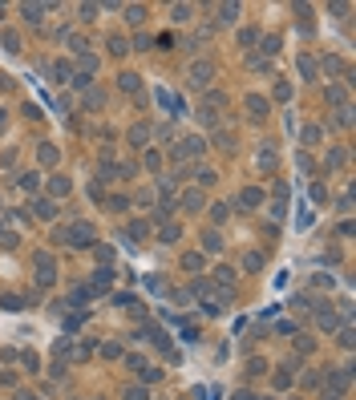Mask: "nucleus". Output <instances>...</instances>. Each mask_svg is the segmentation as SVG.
<instances>
[{"instance_id": "obj_18", "label": "nucleus", "mask_w": 356, "mask_h": 400, "mask_svg": "<svg viewBox=\"0 0 356 400\" xmlns=\"http://www.w3.org/2000/svg\"><path fill=\"white\" fill-rule=\"evenodd\" d=\"M101 101H106V93L89 85V89H85V105H89V110H101Z\"/></svg>"}, {"instance_id": "obj_6", "label": "nucleus", "mask_w": 356, "mask_h": 400, "mask_svg": "<svg viewBox=\"0 0 356 400\" xmlns=\"http://www.w3.org/2000/svg\"><path fill=\"white\" fill-rule=\"evenodd\" d=\"M348 384H352V368H340V372H332V376H328V388H332L336 396H340ZM328 388H324V392H328Z\"/></svg>"}, {"instance_id": "obj_63", "label": "nucleus", "mask_w": 356, "mask_h": 400, "mask_svg": "<svg viewBox=\"0 0 356 400\" xmlns=\"http://www.w3.org/2000/svg\"><path fill=\"white\" fill-rule=\"evenodd\" d=\"M0 129H4V110H0Z\"/></svg>"}, {"instance_id": "obj_56", "label": "nucleus", "mask_w": 356, "mask_h": 400, "mask_svg": "<svg viewBox=\"0 0 356 400\" xmlns=\"http://www.w3.org/2000/svg\"><path fill=\"white\" fill-rule=\"evenodd\" d=\"M275 49H279V37H267V41H263V53H267V57H271V53H275Z\"/></svg>"}, {"instance_id": "obj_38", "label": "nucleus", "mask_w": 356, "mask_h": 400, "mask_svg": "<svg viewBox=\"0 0 356 400\" xmlns=\"http://www.w3.org/2000/svg\"><path fill=\"white\" fill-rule=\"evenodd\" d=\"M239 16V4H219V20H235Z\"/></svg>"}, {"instance_id": "obj_12", "label": "nucleus", "mask_w": 356, "mask_h": 400, "mask_svg": "<svg viewBox=\"0 0 356 400\" xmlns=\"http://www.w3.org/2000/svg\"><path fill=\"white\" fill-rule=\"evenodd\" d=\"M211 142H215L219 150H231V146H235V138H231V129H223V125H219V129L211 134Z\"/></svg>"}, {"instance_id": "obj_40", "label": "nucleus", "mask_w": 356, "mask_h": 400, "mask_svg": "<svg viewBox=\"0 0 356 400\" xmlns=\"http://www.w3.org/2000/svg\"><path fill=\"white\" fill-rule=\"evenodd\" d=\"M93 69H97V57H93V53H81V73H85V77H89V73H93Z\"/></svg>"}, {"instance_id": "obj_1", "label": "nucleus", "mask_w": 356, "mask_h": 400, "mask_svg": "<svg viewBox=\"0 0 356 400\" xmlns=\"http://www.w3.org/2000/svg\"><path fill=\"white\" fill-rule=\"evenodd\" d=\"M33 271H37L41 287H49L53 279H57V263H53V255H49V251H37V259H33Z\"/></svg>"}, {"instance_id": "obj_42", "label": "nucleus", "mask_w": 356, "mask_h": 400, "mask_svg": "<svg viewBox=\"0 0 356 400\" xmlns=\"http://www.w3.org/2000/svg\"><path fill=\"white\" fill-rule=\"evenodd\" d=\"M296 348H299V356H308L316 343H312V336H296Z\"/></svg>"}, {"instance_id": "obj_33", "label": "nucleus", "mask_w": 356, "mask_h": 400, "mask_svg": "<svg viewBox=\"0 0 356 400\" xmlns=\"http://www.w3.org/2000/svg\"><path fill=\"white\" fill-rule=\"evenodd\" d=\"M65 41H69V53H85V37H77V33L69 37V33H65Z\"/></svg>"}, {"instance_id": "obj_19", "label": "nucleus", "mask_w": 356, "mask_h": 400, "mask_svg": "<svg viewBox=\"0 0 356 400\" xmlns=\"http://www.w3.org/2000/svg\"><path fill=\"white\" fill-rule=\"evenodd\" d=\"M37 158H41V166H57V146H41Z\"/></svg>"}, {"instance_id": "obj_54", "label": "nucleus", "mask_w": 356, "mask_h": 400, "mask_svg": "<svg viewBox=\"0 0 356 400\" xmlns=\"http://www.w3.org/2000/svg\"><path fill=\"white\" fill-rule=\"evenodd\" d=\"M146 230H150L146 223H134V227H130V238H146Z\"/></svg>"}, {"instance_id": "obj_41", "label": "nucleus", "mask_w": 356, "mask_h": 400, "mask_svg": "<svg viewBox=\"0 0 356 400\" xmlns=\"http://www.w3.org/2000/svg\"><path fill=\"white\" fill-rule=\"evenodd\" d=\"M125 400H150V396H146L142 384H130V388H125Z\"/></svg>"}, {"instance_id": "obj_39", "label": "nucleus", "mask_w": 356, "mask_h": 400, "mask_svg": "<svg viewBox=\"0 0 356 400\" xmlns=\"http://www.w3.org/2000/svg\"><path fill=\"white\" fill-rule=\"evenodd\" d=\"M299 73L312 81V77H316V61H312V57H299Z\"/></svg>"}, {"instance_id": "obj_36", "label": "nucleus", "mask_w": 356, "mask_h": 400, "mask_svg": "<svg viewBox=\"0 0 356 400\" xmlns=\"http://www.w3.org/2000/svg\"><path fill=\"white\" fill-rule=\"evenodd\" d=\"M243 267H247V271H259V267H263V255H259V251H251V255L243 259Z\"/></svg>"}, {"instance_id": "obj_2", "label": "nucleus", "mask_w": 356, "mask_h": 400, "mask_svg": "<svg viewBox=\"0 0 356 400\" xmlns=\"http://www.w3.org/2000/svg\"><path fill=\"white\" fill-rule=\"evenodd\" d=\"M65 234V243H73V247H89L93 243V227L89 223H73L69 230H61Z\"/></svg>"}, {"instance_id": "obj_8", "label": "nucleus", "mask_w": 356, "mask_h": 400, "mask_svg": "<svg viewBox=\"0 0 356 400\" xmlns=\"http://www.w3.org/2000/svg\"><path fill=\"white\" fill-rule=\"evenodd\" d=\"M243 105H247V114H251V117H263V114H267V101H263L259 93H247V101H243Z\"/></svg>"}, {"instance_id": "obj_23", "label": "nucleus", "mask_w": 356, "mask_h": 400, "mask_svg": "<svg viewBox=\"0 0 356 400\" xmlns=\"http://www.w3.org/2000/svg\"><path fill=\"white\" fill-rule=\"evenodd\" d=\"M215 279H219V287L227 291V287H235V271H231V267H219V271H215Z\"/></svg>"}, {"instance_id": "obj_4", "label": "nucleus", "mask_w": 356, "mask_h": 400, "mask_svg": "<svg viewBox=\"0 0 356 400\" xmlns=\"http://www.w3.org/2000/svg\"><path fill=\"white\" fill-rule=\"evenodd\" d=\"M316 324H320V332H336V328H340L336 307H332V303H320V307H316Z\"/></svg>"}, {"instance_id": "obj_50", "label": "nucleus", "mask_w": 356, "mask_h": 400, "mask_svg": "<svg viewBox=\"0 0 356 400\" xmlns=\"http://www.w3.org/2000/svg\"><path fill=\"white\" fill-rule=\"evenodd\" d=\"M284 215H288V202H271V219H275V223H279V219H284Z\"/></svg>"}, {"instance_id": "obj_15", "label": "nucleus", "mask_w": 356, "mask_h": 400, "mask_svg": "<svg viewBox=\"0 0 356 400\" xmlns=\"http://www.w3.org/2000/svg\"><path fill=\"white\" fill-rule=\"evenodd\" d=\"M182 206L186 210H202V190H186L182 194Z\"/></svg>"}, {"instance_id": "obj_3", "label": "nucleus", "mask_w": 356, "mask_h": 400, "mask_svg": "<svg viewBox=\"0 0 356 400\" xmlns=\"http://www.w3.org/2000/svg\"><path fill=\"white\" fill-rule=\"evenodd\" d=\"M211 77H215V65H211L207 57H202V61H194V65H190V85H194V89H202V85H211Z\"/></svg>"}, {"instance_id": "obj_57", "label": "nucleus", "mask_w": 356, "mask_h": 400, "mask_svg": "<svg viewBox=\"0 0 356 400\" xmlns=\"http://www.w3.org/2000/svg\"><path fill=\"white\" fill-rule=\"evenodd\" d=\"M125 364H130V368H138V372H142V368H150V364H146L142 356H125Z\"/></svg>"}, {"instance_id": "obj_29", "label": "nucleus", "mask_w": 356, "mask_h": 400, "mask_svg": "<svg viewBox=\"0 0 356 400\" xmlns=\"http://www.w3.org/2000/svg\"><path fill=\"white\" fill-rule=\"evenodd\" d=\"M4 49H8V53H20V37H16L12 29H4Z\"/></svg>"}, {"instance_id": "obj_9", "label": "nucleus", "mask_w": 356, "mask_h": 400, "mask_svg": "<svg viewBox=\"0 0 356 400\" xmlns=\"http://www.w3.org/2000/svg\"><path fill=\"white\" fill-rule=\"evenodd\" d=\"M110 283H114V271H110V267H97V275H93V291H110Z\"/></svg>"}, {"instance_id": "obj_11", "label": "nucleus", "mask_w": 356, "mask_h": 400, "mask_svg": "<svg viewBox=\"0 0 356 400\" xmlns=\"http://www.w3.org/2000/svg\"><path fill=\"white\" fill-rule=\"evenodd\" d=\"M146 138H150V125H146V121H138V125L130 129V146H146Z\"/></svg>"}, {"instance_id": "obj_31", "label": "nucleus", "mask_w": 356, "mask_h": 400, "mask_svg": "<svg viewBox=\"0 0 356 400\" xmlns=\"http://www.w3.org/2000/svg\"><path fill=\"white\" fill-rule=\"evenodd\" d=\"M81 319H85V311H69V315H65V332H77Z\"/></svg>"}, {"instance_id": "obj_24", "label": "nucleus", "mask_w": 356, "mask_h": 400, "mask_svg": "<svg viewBox=\"0 0 356 400\" xmlns=\"http://www.w3.org/2000/svg\"><path fill=\"white\" fill-rule=\"evenodd\" d=\"M69 77H73L69 61H53V81H69Z\"/></svg>"}, {"instance_id": "obj_16", "label": "nucleus", "mask_w": 356, "mask_h": 400, "mask_svg": "<svg viewBox=\"0 0 356 400\" xmlns=\"http://www.w3.org/2000/svg\"><path fill=\"white\" fill-rule=\"evenodd\" d=\"M69 190H73V186H69V178H53V182H49V194H53V198H65Z\"/></svg>"}, {"instance_id": "obj_34", "label": "nucleus", "mask_w": 356, "mask_h": 400, "mask_svg": "<svg viewBox=\"0 0 356 400\" xmlns=\"http://www.w3.org/2000/svg\"><path fill=\"white\" fill-rule=\"evenodd\" d=\"M299 138H303V146H316V142H320V129H316V125H303Z\"/></svg>"}, {"instance_id": "obj_52", "label": "nucleus", "mask_w": 356, "mask_h": 400, "mask_svg": "<svg viewBox=\"0 0 356 400\" xmlns=\"http://www.w3.org/2000/svg\"><path fill=\"white\" fill-rule=\"evenodd\" d=\"M340 69H344V65H340L336 57H324V73H340Z\"/></svg>"}, {"instance_id": "obj_64", "label": "nucleus", "mask_w": 356, "mask_h": 400, "mask_svg": "<svg viewBox=\"0 0 356 400\" xmlns=\"http://www.w3.org/2000/svg\"><path fill=\"white\" fill-rule=\"evenodd\" d=\"M0 234H4V230H0Z\"/></svg>"}, {"instance_id": "obj_48", "label": "nucleus", "mask_w": 356, "mask_h": 400, "mask_svg": "<svg viewBox=\"0 0 356 400\" xmlns=\"http://www.w3.org/2000/svg\"><path fill=\"white\" fill-rule=\"evenodd\" d=\"M170 12H174V20H190V4H174Z\"/></svg>"}, {"instance_id": "obj_10", "label": "nucleus", "mask_w": 356, "mask_h": 400, "mask_svg": "<svg viewBox=\"0 0 356 400\" xmlns=\"http://www.w3.org/2000/svg\"><path fill=\"white\" fill-rule=\"evenodd\" d=\"M20 12H24V20H33V24H37V20L49 12V4H20Z\"/></svg>"}, {"instance_id": "obj_51", "label": "nucleus", "mask_w": 356, "mask_h": 400, "mask_svg": "<svg viewBox=\"0 0 356 400\" xmlns=\"http://www.w3.org/2000/svg\"><path fill=\"white\" fill-rule=\"evenodd\" d=\"M211 215H215V223H223V219L231 215V206H227V202H223V206H211Z\"/></svg>"}, {"instance_id": "obj_32", "label": "nucleus", "mask_w": 356, "mask_h": 400, "mask_svg": "<svg viewBox=\"0 0 356 400\" xmlns=\"http://www.w3.org/2000/svg\"><path fill=\"white\" fill-rule=\"evenodd\" d=\"M110 53L121 57V53H130V45H125V37H110Z\"/></svg>"}, {"instance_id": "obj_61", "label": "nucleus", "mask_w": 356, "mask_h": 400, "mask_svg": "<svg viewBox=\"0 0 356 400\" xmlns=\"http://www.w3.org/2000/svg\"><path fill=\"white\" fill-rule=\"evenodd\" d=\"M16 400H37V396L33 392H16Z\"/></svg>"}, {"instance_id": "obj_21", "label": "nucleus", "mask_w": 356, "mask_h": 400, "mask_svg": "<svg viewBox=\"0 0 356 400\" xmlns=\"http://www.w3.org/2000/svg\"><path fill=\"white\" fill-rule=\"evenodd\" d=\"M182 267H186V271H202V255H198V251H186V255H182Z\"/></svg>"}, {"instance_id": "obj_7", "label": "nucleus", "mask_w": 356, "mask_h": 400, "mask_svg": "<svg viewBox=\"0 0 356 400\" xmlns=\"http://www.w3.org/2000/svg\"><path fill=\"white\" fill-rule=\"evenodd\" d=\"M29 210H33V215H37V219H45V223H49V219H53V215H57V202H53V198H41V202H33V206H29Z\"/></svg>"}, {"instance_id": "obj_28", "label": "nucleus", "mask_w": 356, "mask_h": 400, "mask_svg": "<svg viewBox=\"0 0 356 400\" xmlns=\"http://www.w3.org/2000/svg\"><path fill=\"white\" fill-rule=\"evenodd\" d=\"M37 186H41V174H37V170L20 174V190H37Z\"/></svg>"}, {"instance_id": "obj_46", "label": "nucleus", "mask_w": 356, "mask_h": 400, "mask_svg": "<svg viewBox=\"0 0 356 400\" xmlns=\"http://www.w3.org/2000/svg\"><path fill=\"white\" fill-rule=\"evenodd\" d=\"M202 311H207V315H219V311H223V299H207Z\"/></svg>"}, {"instance_id": "obj_43", "label": "nucleus", "mask_w": 356, "mask_h": 400, "mask_svg": "<svg viewBox=\"0 0 356 400\" xmlns=\"http://www.w3.org/2000/svg\"><path fill=\"white\" fill-rule=\"evenodd\" d=\"M288 97H292V85L279 81V85H275V101H288Z\"/></svg>"}, {"instance_id": "obj_55", "label": "nucleus", "mask_w": 356, "mask_h": 400, "mask_svg": "<svg viewBox=\"0 0 356 400\" xmlns=\"http://www.w3.org/2000/svg\"><path fill=\"white\" fill-rule=\"evenodd\" d=\"M97 16V4H81V20H93Z\"/></svg>"}, {"instance_id": "obj_45", "label": "nucleus", "mask_w": 356, "mask_h": 400, "mask_svg": "<svg viewBox=\"0 0 356 400\" xmlns=\"http://www.w3.org/2000/svg\"><path fill=\"white\" fill-rule=\"evenodd\" d=\"M146 166L158 170V166H162V154H158V150H146Z\"/></svg>"}, {"instance_id": "obj_17", "label": "nucleus", "mask_w": 356, "mask_h": 400, "mask_svg": "<svg viewBox=\"0 0 356 400\" xmlns=\"http://www.w3.org/2000/svg\"><path fill=\"white\" fill-rule=\"evenodd\" d=\"M344 97H348V89H344V85H328V101H332V105H340V110H344Z\"/></svg>"}, {"instance_id": "obj_27", "label": "nucleus", "mask_w": 356, "mask_h": 400, "mask_svg": "<svg viewBox=\"0 0 356 400\" xmlns=\"http://www.w3.org/2000/svg\"><path fill=\"white\" fill-rule=\"evenodd\" d=\"M255 162H259L263 170H275V162H279V158H275V150H259V158H255Z\"/></svg>"}, {"instance_id": "obj_22", "label": "nucleus", "mask_w": 356, "mask_h": 400, "mask_svg": "<svg viewBox=\"0 0 356 400\" xmlns=\"http://www.w3.org/2000/svg\"><path fill=\"white\" fill-rule=\"evenodd\" d=\"M178 234H182V227H178V223H162V230H158V238H162V243H174Z\"/></svg>"}, {"instance_id": "obj_14", "label": "nucleus", "mask_w": 356, "mask_h": 400, "mask_svg": "<svg viewBox=\"0 0 356 400\" xmlns=\"http://www.w3.org/2000/svg\"><path fill=\"white\" fill-rule=\"evenodd\" d=\"M239 202H243V206H259V202H263V190H255V186H247V190L239 194Z\"/></svg>"}, {"instance_id": "obj_35", "label": "nucleus", "mask_w": 356, "mask_h": 400, "mask_svg": "<svg viewBox=\"0 0 356 400\" xmlns=\"http://www.w3.org/2000/svg\"><path fill=\"white\" fill-rule=\"evenodd\" d=\"M312 202H328V186L324 182H312Z\"/></svg>"}, {"instance_id": "obj_62", "label": "nucleus", "mask_w": 356, "mask_h": 400, "mask_svg": "<svg viewBox=\"0 0 356 400\" xmlns=\"http://www.w3.org/2000/svg\"><path fill=\"white\" fill-rule=\"evenodd\" d=\"M324 400H344V396H336V392H324Z\"/></svg>"}, {"instance_id": "obj_26", "label": "nucleus", "mask_w": 356, "mask_h": 400, "mask_svg": "<svg viewBox=\"0 0 356 400\" xmlns=\"http://www.w3.org/2000/svg\"><path fill=\"white\" fill-rule=\"evenodd\" d=\"M125 20H130V24H142V20H146V8H142V4H130V8H125Z\"/></svg>"}, {"instance_id": "obj_60", "label": "nucleus", "mask_w": 356, "mask_h": 400, "mask_svg": "<svg viewBox=\"0 0 356 400\" xmlns=\"http://www.w3.org/2000/svg\"><path fill=\"white\" fill-rule=\"evenodd\" d=\"M231 400H255V392H247V388H239V392H235Z\"/></svg>"}, {"instance_id": "obj_53", "label": "nucleus", "mask_w": 356, "mask_h": 400, "mask_svg": "<svg viewBox=\"0 0 356 400\" xmlns=\"http://www.w3.org/2000/svg\"><path fill=\"white\" fill-rule=\"evenodd\" d=\"M336 343H340V348H352V328H340V340Z\"/></svg>"}, {"instance_id": "obj_58", "label": "nucleus", "mask_w": 356, "mask_h": 400, "mask_svg": "<svg viewBox=\"0 0 356 400\" xmlns=\"http://www.w3.org/2000/svg\"><path fill=\"white\" fill-rule=\"evenodd\" d=\"M263 372V360H247V376H259Z\"/></svg>"}, {"instance_id": "obj_30", "label": "nucleus", "mask_w": 356, "mask_h": 400, "mask_svg": "<svg viewBox=\"0 0 356 400\" xmlns=\"http://www.w3.org/2000/svg\"><path fill=\"white\" fill-rule=\"evenodd\" d=\"M0 307H4V311H20V307H24V299H20V295H4V299H0Z\"/></svg>"}, {"instance_id": "obj_44", "label": "nucleus", "mask_w": 356, "mask_h": 400, "mask_svg": "<svg viewBox=\"0 0 356 400\" xmlns=\"http://www.w3.org/2000/svg\"><path fill=\"white\" fill-rule=\"evenodd\" d=\"M344 162H348L344 150H332V154H328V166H344Z\"/></svg>"}, {"instance_id": "obj_47", "label": "nucleus", "mask_w": 356, "mask_h": 400, "mask_svg": "<svg viewBox=\"0 0 356 400\" xmlns=\"http://www.w3.org/2000/svg\"><path fill=\"white\" fill-rule=\"evenodd\" d=\"M101 356H106V360H118L121 348H118V343H101Z\"/></svg>"}, {"instance_id": "obj_49", "label": "nucleus", "mask_w": 356, "mask_h": 400, "mask_svg": "<svg viewBox=\"0 0 356 400\" xmlns=\"http://www.w3.org/2000/svg\"><path fill=\"white\" fill-rule=\"evenodd\" d=\"M255 37H259L255 29H243V33H239V45H255Z\"/></svg>"}, {"instance_id": "obj_59", "label": "nucleus", "mask_w": 356, "mask_h": 400, "mask_svg": "<svg viewBox=\"0 0 356 400\" xmlns=\"http://www.w3.org/2000/svg\"><path fill=\"white\" fill-rule=\"evenodd\" d=\"M296 227H299V230H308V227H312V210H303V215H299V219H296Z\"/></svg>"}, {"instance_id": "obj_25", "label": "nucleus", "mask_w": 356, "mask_h": 400, "mask_svg": "<svg viewBox=\"0 0 356 400\" xmlns=\"http://www.w3.org/2000/svg\"><path fill=\"white\" fill-rule=\"evenodd\" d=\"M198 121L211 125V129H219V110H207V105H202V110H198Z\"/></svg>"}, {"instance_id": "obj_20", "label": "nucleus", "mask_w": 356, "mask_h": 400, "mask_svg": "<svg viewBox=\"0 0 356 400\" xmlns=\"http://www.w3.org/2000/svg\"><path fill=\"white\" fill-rule=\"evenodd\" d=\"M202 247H207L211 255H215V251H223V238H219V230H207V234H202Z\"/></svg>"}, {"instance_id": "obj_13", "label": "nucleus", "mask_w": 356, "mask_h": 400, "mask_svg": "<svg viewBox=\"0 0 356 400\" xmlns=\"http://www.w3.org/2000/svg\"><path fill=\"white\" fill-rule=\"evenodd\" d=\"M121 89L125 93H142V77L138 73H121Z\"/></svg>"}, {"instance_id": "obj_37", "label": "nucleus", "mask_w": 356, "mask_h": 400, "mask_svg": "<svg viewBox=\"0 0 356 400\" xmlns=\"http://www.w3.org/2000/svg\"><path fill=\"white\" fill-rule=\"evenodd\" d=\"M275 388H292V368H279L275 372Z\"/></svg>"}, {"instance_id": "obj_5", "label": "nucleus", "mask_w": 356, "mask_h": 400, "mask_svg": "<svg viewBox=\"0 0 356 400\" xmlns=\"http://www.w3.org/2000/svg\"><path fill=\"white\" fill-rule=\"evenodd\" d=\"M202 150H207V138H198V134L178 142V158H194V154H202Z\"/></svg>"}]
</instances>
